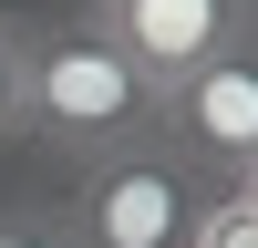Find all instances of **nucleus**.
Wrapping results in <instances>:
<instances>
[{"label":"nucleus","instance_id":"obj_3","mask_svg":"<svg viewBox=\"0 0 258 248\" xmlns=\"http://www.w3.org/2000/svg\"><path fill=\"white\" fill-rule=\"evenodd\" d=\"M155 135L176 145L207 186H238V176H248V165H258V31L227 41L207 73H186L176 93H165Z\"/></svg>","mask_w":258,"mask_h":248},{"label":"nucleus","instance_id":"obj_4","mask_svg":"<svg viewBox=\"0 0 258 248\" xmlns=\"http://www.w3.org/2000/svg\"><path fill=\"white\" fill-rule=\"evenodd\" d=\"M83 21H93L155 93H176L186 73H207V62L227 52V41L258 31V0H83Z\"/></svg>","mask_w":258,"mask_h":248},{"label":"nucleus","instance_id":"obj_1","mask_svg":"<svg viewBox=\"0 0 258 248\" xmlns=\"http://www.w3.org/2000/svg\"><path fill=\"white\" fill-rule=\"evenodd\" d=\"M21 52H31V103H21V135H41L62 165H93V155H114V145H145V135H155L165 93L114 52L83 11H62V21H41V31H21Z\"/></svg>","mask_w":258,"mask_h":248},{"label":"nucleus","instance_id":"obj_7","mask_svg":"<svg viewBox=\"0 0 258 248\" xmlns=\"http://www.w3.org/2000/svg\"><path fill=\"white\" fill-rule=\"evenodd\" d=\"M238 186H248V197H258V165H248V176H238Z\"/></svg>","mask_w":258,"mask_h":248},{"label":"nucleus","instance_id":"obj_6","mask_svg":"<svg viewBox=\"0 0 258 248\" xmlns=\"http://www.w3.org/2000/svg\"><path fill=\"white\" fill-rule=\"evenodd\" d=\"M0 248H73L52 207H0Z\"/></svg>","mask_w":258,"mask_h":248},{"label":"nucleus","instance_id":"obj_5","mask_svg":"<svg viewBox=\"0 0 258 248\" xmlns=\"http://www.w3.org/2000/svg\"><path fill=\"white\" fill-rule=\"evenodd\" d=\"M21 31H31V21L0 11V145L21 135V103H31V52H21Z\"/></svg>","mask_w":258,"mask_h":248},{"label":"nucleus","instance_id":"obj_2","mask_svg":"<svg viewBox=\"0 0 258 248\" xmlns=\"http://www.w3.org/2000/svg\"><path fill=\"white\" fill-rule=\"evenodd\" d=\"M207 207H217V186L165 135H145V145H114V155L73 165V186H62L52 217H62L73 248H197Z\"/></svg>","mask_w":258,"mask_h":248}]
</instances>
